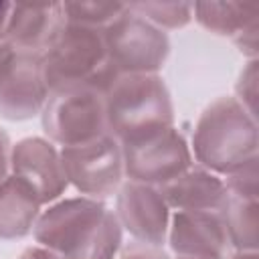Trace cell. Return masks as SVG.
<instances>
[{"label": "cell", "instance_id": "16", "mask_svg": "<svg viewBox=\"0 0 259 259\" xmlns=\"http://www.w3.org/2000/svg\"><path fill=\"white\" fill-rule=\"evenodd\" d=\"M192 12L202 28L231 38L259 22V6L249 2H194Z\"/></svg>", "mask_w": 259, "mask_h": 259}, {"label": "cell", "instance_id": "1", "mask_svg": "<svg viewBox=\"0 0 259 259\" xmlns=\"http://www.w3.org/2000/svg\"><path fill=\"white\" fill-rule=\"evenodd\" d=\"M257 119L235 97L208 103L192 134V158L206 170L229 176L257 160Z\"/></svg>", "mask_w": 259, "mask_h": 259}, {"label": "cell", "instance_id": "24", "mask_svg": "<svg viewBox=\"0 0 259 259\" xmlns=\"http://www.w3.org/2000/svg\"><path fill=\"white\" fill-rule=\"evenodd\" d=\"M16 53H18V49H16L4 34H0V81H2L4 75L8 73V69H10V65H12L14 57H16Z\"/></svg>", "mask_w": 259, "mask_h": 259}, {"label": "cell", "instance_id": "21", "mask_svg": "<svg viewBox=\"0 0 259 259\" xmlns=\"http://www.w3.org/2000/svg\"><path fill=\"white\" fill-rule=\"evenodd\" d=\"M225 188L229 194H237V196H247V198H257V180H259V172H257V160L235 170L233 174L225 176Z\"/></svg>", "mask_w": 259, "mask_h": 259}, {"label": "cell", "instance_id": "14", "mask_svg": "<svg viewBox=\"0 0 259 259\" xmlns=\"http://www.w3.org/2000/svg\"><path fill=\"white\" fill-rule=\"evenodd\" d=\"M160 192L170 208L190 212H221L227 200L225 180L202 166H190L162 184Z\"/></svg>", "mask_w": 259, "mask_h": 259}, {"label": "cell", "instance_id": "5", "mask_svg": "<svg viewBox=\"0 0 259 259\" xmlns=\"http://www.w3.org/2000/svg\"><path fill=\"white\" fill-rule=\"evenodd\" d=\"M107 57L119 75L158 73L168 55V34L127 8L111 20L103 30Z\"/></svg>", "mask_w": 259, "mask_h": 259}, {"label": "cell", "instance_id": "28", "mask_svg": "<svg viewBox=\"0 0 259 259\" xmlns=\"http://www.w3.org/2000/svg\"><path fill=\"white\" fill-rule=\"evenodd\" d=\"M257 251H235L231 253L227 259H257Z\"/></svg>", "mask_w": 259, "mask_h": 259}, {"label": "cell", "instance_id": "9", "mask_svg": "<svg viewBox=\"0 0 259 259\" xmlns=\"http://www.w3.org/2000/svg\"><path fill=\"white\" fill-rule=\"evenodd\" d=\"M115 217L138 243L162 247L168 237L170 206L158 186L127 180L115 192Z\"/></svg>", "mask_w": 259, "mask_h": 259}, {"label": "cell", "instance_id": "29", "mask_svg": "<svg viewBox=\"0 0 259 259\" xmlns=\"http://www.w3.org/2000/svg\"><path fill=\"white\" fill-rule=\"evenodd\" d=\"M176 259H194V257H176Z\"/></svg>", "mask_w": 259, "mask_h": 259}, {"label": "cell", "instance_id": "22", "mask_svg": "<svg viewBox=\"0 0 259 259\" xmlns=\"http://www.w3.org/2000/svg\"><path fill=\"white\" fill-rule=\"evenodd\" d=\"M235 89H237L235 99H237L251 115H257V113H255V101H257V61H255V59H251V61L247 63V67L241 71Z\"/></svg>", "mask_w": 259, "mask_h": 259}, {"label": "cell", "instance_id": "7", "mask_svg": "<svg viewBox=\"0 0 259 259\" xmlns=\"http://www.w3.org/2000/svg\"><path fill=\"white\" fill-rule=\"evenodd\" d=\"M61 160L67 182L73 184L81 196L103 200L113 196L123 184L121 146L111 134L79 146L61 148Z\"/></svg>", "mask_w": 259, "mask_h": 259}, {"label": "cell", "instance_id": "13", "mask_svg": "<svg viewBox=\"0 0 259 259\" xmlns=\"http://www.w3.org/2000/svg\"><path fill=\"white\" fill-rule=\"evenodd\" d=\"M65 24L63 2L12 4L4 36L22 51L42 53Z\"/></svg>", "mask_w": 259, "mask_h": 259}, {"label": "cell", "instance_id": "10", "mask_svg": "<svg viewBox=\"0 0 259 259\" xmlns=\"http://www.w3.org/2000/svg\"><path fill=\"white\" fill-rule=\"evenodd\" d=\"M10 172L36 194L40 204L59 200L69 186L61 150L47 138L18 140L10 152Z\"/></svg>", "mask_w": 259, "mask_h": 259}, {"label": "cell", "instance_id": "23", "mask_svg": "<svg viewBox=\"0 0 259 259\" xmlns=\"http://www.w3.org/2000/svg\"><path fill=\"white\" fill-rule=\"evenodd\" d=\"M115 259H170L162 247H154V245H144V243H132L123 249H119Z\"/></svg>", "mask_w": 259, "mask_h": 259}, {"label": "cell", "instance_id": "17", "mask_svg": "<svg viewBox=\"0 0 259 259\" xmlns=\"http://www.w3.org/2000/svg\"><path fill=\"white\" fill-rule=\"evenodd\" d=\"M257 198L237 196L227 192L225 206L221 210L227 237L235 251H257L259 235H257Z\"/></svg>", "mask_w": 259, "mask_h": 259}, {"label": "cell", "instance_id": "20", "mask_svg": "<svg viewBox=\"0 0 259 259\" xmlns=\"http://www.w3.org/2000/svg\"><path fill=\"white\" fill-rule=\"evenodd\" d=\"M123 229L113 210H107L95 237L87 243V247L75 259H115L121 249Z\"/></svg>", "mask_w": 259, "mask_h": 259}, {"label": "cell", "instance_id": "19", "mask_svg": "<svg viewBox=\"0 0 259 259\" xmlns=\"http://www.w3.org/2000/svg\"><path fill=\"white\" fill-rule=\"evenodd\" d=\"M125 10L123 2H63V12L67 22L91 26V28H105L111 20H115Z\"/></svg>", "mask_w": 259, "mask_h": 259}, {"label": "cell", "instance_id": "15", "mask_svg": "<svg viewBox=\"0 0 259 259\" xmlns=\"http://www.w3.org/2000/svg\"><path fill=\"white\" fill-rule=\"evenodd\" d=\"M40 206L36 194L20 178L8 174L0 182V239L14 241L30 235Z\"/></svg>", "mask_w": 259, "mask_h": 259}, {"label": "cell", "instance_id": "27", "mask_svg": "<svg viewBox=\"0 0 259 259\" xmlns=\"http://www.w3.org/2000/svg\"><path fill=\"white\" fill-rule=\"evenodd\" d=\"M10 8H12V2H0V34H2V32H4V28H6Z\"/></svg>", "mask_w": 259, "mask_h": 259}, {"label": "cell", "instance_id": "8", "mask_svg": "<svg viewBox=\"0 0 259 259\" xmlns=\"http://www.w3.org/2000/svg\"><path fill=\"white\" fill-rule=\"evenodd\" d=\"M119 146L123 174L134 182L160 188L192 166L190 146L174 125Z\"/></svg>", "mask_w": 259, "mask_h": 259}, {"label": "cell", "instance_id": "6", "mask_svg": "<svg viewBox=\"0 0 259 259\" xmlns=\"http://www.w3.org/2000/svg\"><path fill=\"white\" fill-rule=\"evenodd\" d=\"M107 210L103 200L97 198H59L40 210L32 235L40 247L63 259H75L95 237Z\"/></svg>", "mask_w": 259, "mask_h": 259}, {"label": "cell", "instance_id": "25", "mask_svg": "<svg viewBox=\"0 0 259 259\" xmlns=\"http://www.w3.org/2000/svg\"><path fill=\"white\" fill-rule=\"evenodd\" d=\"M10 152H12V144L8 134L0 127V182L8 176L10 172Z\"/></svg>", "mask_w": 259, "mask_h": 259}, {"label": "cell", "instance_id": "26", "mask_svg": "<svg viewBox=\"0 0 259 259\" xmlns=\"http://www.w3.org/2000/svg\"><path fill=\"white\" fill-rule=\"evenodd\" d=\"M18 259H63V257L53 253V251H49V249H45V247H40V245H36V247L24 249Z\"/></svg>", "mask_w": 259, "mask_h": 259}, {"label": "cell", "instance_id": "4", "mask_svg": "<svg viewBox=\"0 0 259 259\" xmlns=\"http://www.w3.org/2000/svg\"><path fill=\"white\" fill-rule=\"evenodd\" d=\"M40 121L49 142L61 148L79 146L109 134L105 97L91 87L53 89L40 111Z\"/></svg>", "mask_w": 259, "mask_h": 259}, {"label": "cell", "instance_id": "2", "mask_svg": "<svg viewBox=\"0 0 259 259\" xmlns=\"http://www.w3.org/2000/svg\"><path fill=\"white\" fill-rule=\"evenodd\" d=\"M103 97L107 132L119 144L174 125L172 97L158 73L117 75Z\"/></svg>", "mask_w": 259, "mask_h": 259}, {"label": "cell", "instance_id": "18", "mask_svg": "<svg viewBox=\"0 0 259 259\" xmlns=\"http://www.w3.org/2000/svg\"><path fill=\"white\" fill-rule=\"evenodd\" d=\"M127 8L158 28H182L192 20L190 2H127Z\"/></svg>", "mask_w": 259, "mask_h": 259}, {"label": "cell", "instance_id": "12", "mask_svg": "<svg viewBox=\"0 0 259 259\" xmlns=\"http://www.w3.org/2000/svg\"><path fill=\"white\" fill-rule=\"evenodd\" d=\"M166 239L178 257L227 259L231 247L221 212L176 210L170 217Z\"/></svg>", "mask_w": 259, "mask_h": 259}, {"label": "cell", "instance_id": "3", "mask_svg": "<svg viewBox=\"0 0 259 259\" xmlns=\"http://www.w3.org/2000/svg\"><path fill=\"white\" fill-rule=\"evenodd\" d=\"M40 55L51 91L63 87H91L105 93L119 75L107 57L101 28L65 20Z\"/></svg>", "mask_w": 259, "mask_h": 259}, {"label": "cell", "instance_id": "11", "mask_svg": "<svg viewBox=\"0 0 259 259\" xmlns=\"http://www.w3.org/2000/svg\"><path fill=\"white\" fill-rule=\"evenodd\" d=\"M49 93L42 55L18 49L8 73L0 81V117L8 121H24L40 115Z\"/></svg>", "mask_w": 259, "mask_h": 259}]
</instances>
